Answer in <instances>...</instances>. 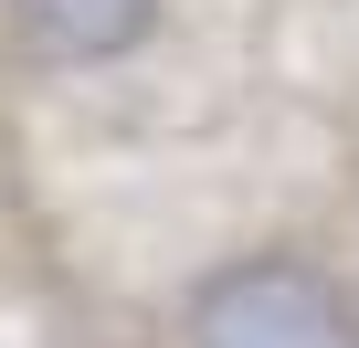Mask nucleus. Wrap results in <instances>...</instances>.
Wrapping results in <instances>:
<instances>
[{"label":"nucleus","instance_id":"f257e3e1","mask_svg":"<svg viewBox=\"0 0 359 348\" xmlns=\"http://www.w3.org/2000/svg\"><path fill=\"white\" fill-rule=\"evenodd\" d=\"M180 348H359V295L317 253L254 243V253H222L191 285Z\"/></svg>","mask_w":359,"mask_h":348},{"label":"nucleus","instance_id":"f03ea898","mask_svg":"<svg viewBox=\"0 0 359 348\" xmlns=\"http://www.w3.org/2000/svg\"><path fill=\"white\" fill-rule=\"evenodd\" d=\"M11 22L43 64H127L158 32V0H11Z\"/></svg>","mask_w":359,"mask_h":348}]
</instances>
